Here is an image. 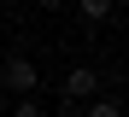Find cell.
<instances>
[{"mask_svg": "<svg viewBox=\"0 0 129 117\" xmlns=\"http://www.w3.org/2000/svg\"><path fill=\"white\" fill-rule=\"evenodd\" d=\"M94 94H100V76L88 64H71V70H64V100H71V105H88Z\"/></svg>", "mask_w": 129, "mask_h": 117, "instance_id": "obj_1", "label": "cell"}, {"mask_svg": "<svg viewBox=\"0 0 129 117\" xmlns=\"http://www.w3.org/2000/svg\"><path fill=\"white\" fill-rule=\"evenodd\" d=\"M0 82H6V88L18 94V100H24V94H35V82H41V70H35L29 59H6V64H0Z\"/></svg>", "mask_w": 129, "mask_h": 117, "instance_id": "obj_2", "label": "cell"}, {"mask_svg": "<svg viewBox=\"0 0 129 117\" xmlns=\"http://www.w3.org/2000/svg\"><path fill=\"white\" fill-rule=\"evenodd\" d=\"M112 6H117V0H76V18H82V23H106Z\"/></svg>", "mask_w": 129, "mask_h": 117, "instance_id": "obj_3", "label": "cell"}, {"mask_svg": "<svg viewBox=\"0 0 129 117\" xmlns=\"http://www.w3.org/2000/svg\"><path fill=\"white\" fill-rule=\"evenodd\" d=\"M82 117H123V105H117V100H106V94H94V100L82 105Z\"/></svg>", "mask_w": 129, "mask_h": 117, "instance_id": "obj_4", "label": "cell"}, {"mask_svg": "<svg viewBox=\"0 0 129 117\" xmlns=\"http://www.w3.org/2000/svg\"><path fill=\"white\" fill-rule=\"evenodd\" d=\"M12 117H41V105H35V94H24V100L12 105Z\"/></svg>", "mask_w": 129, "mask_h": 117, "instance_id": "obj_5", "label": "cell"}, {"mask_svg": "<svg viewBox=\"0 0 129 117\" xmlns=\"http://www.w3.org/2000/svg\"><path fill=\"white\" fill-rule=\"evenodd\" d=\"M41 6H47V12H59V6H64V0H41Z\"/></svg>", "mask_w": 129, "mask_h": 117, "instance_id": "obj_6", "label": "cell"}, {"mask_svg": "<svg viewBox=\"0 0 129 117\" xmlns=\"http://www.w3.org/2000/svg\"><path fill=\"white\" fill-rule=\"evenodd\" d=\"M123 6H129V0H123Z\"/></svg>", "mask_w": 129, "mask_h": 117, "instance_id": "obj_7", "label": "cell"}]
</instances>
